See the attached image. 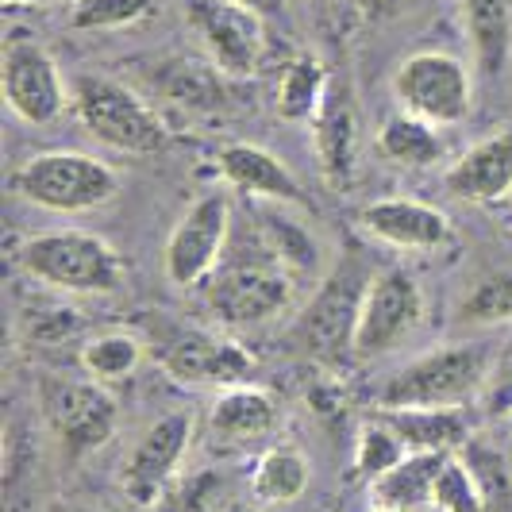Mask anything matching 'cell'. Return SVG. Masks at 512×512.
<instances>
[{"mask_svg": "<svg viewBox=\"0 0 512 512\" xmlns=\"http://www.w3.org/2000/svg\"><path fill=\"white\" fill-rule=\"evenodd\" d=\"M509 420H512V412H509Z\"/></svg>", "mask_w": 512, "mask_h": 512, "instance_id": "obj_39", "label": "cell"}, {"mask_svg": "<svg viewBox=\"0 0 512 512\" xmlns=\"http://www.w3.org/2000/svg\"><path fill=\"white\" fill-rule=\"evenodd\" d=\"M405 459H409V443L397 436V428L389 420L374 416L359 428V436H355V478L378 482Z\"/></svg>", "mask_w": 512, "mask_h": 512, "instance_id": "obj_26", "label": "cell"}, {"mask_svg": "<svg viewBox=\"0 0 512 512\" xmlns=\"http://www.w3.org/2000/svg\"><path fill=\"white\" fill-rule=\"evenodd\" d=\"M185 16L197 31V39L205 43L208 62L228 74L231 81H247L255 77L262 51H266V35L255 12L239 8L235 0H185Z\"/></svg>", "mask_w": 512, "mask_h": 512, "instance_id": "obj_10", "label": "cell"}, {"mask_svg": "<svg viewBox=\"0 0 512 512\" xmlns=\"http://www.w3.org/2000/svg\"><path fill=\"white\" fill-rule=\"evenodd\" d=\"M8 8H16V4H58V0H4Z\"/></svg>", "mask_w": 512, "mask_h": 512, "instance_id": "obj_36", "label": "cell"}, {"mask_svg": "<svg viewBox=\"0 0 512 512\" xmlns=\"http://www.w3.org/2000/svg\"><path fill=\"white\" fill-rule=\"evenodd\" d=\"M393 97L401 104V112H412L436 128H451V124H462L470 116L474 81L455 54L420 51L397 66Z\"/></svg>", "mask_w": 512, "mask_h": 512, "instance_id": "obj_6", "label": "cell"}, {"mask_svg": "<svg viewBox=\"0 0 512 512\" xmlns=\"http://www.w3.org/2000/svg\"><path fill=\"white\" fill-rule=\"evenodd\" d=\"M482 397H486L489 412H497V416H509L512 412V339L497 351L493 370H489V385Z\"/></svg>", "mask_w": 512, "mask_h": 512, "instance_id": "obj_33", "label": "cell"}, {"mask_svg": "<svg viewBox=\"0 0 512 512\" xmlns=\"http://www.w3.org/2000/svg\"><path fill=\"white\" fill-rule=\"evenodd\" d=\"M293 297V282L278 262L231 266L208 282V308L228 328H258L282 316Z\"/></svg>", "mask_w": 512, "mask_h": 512, "instance_id": "obj_12", "label": "cell"}, {"mask_svg": "<svg viewBox=\"0 0 512 512\" xmlns=\"http://www.w3.org/2000/svg\"><path fill=\"white\" fill-rule=\"evenodd\" d=\"M489 343H447L385 378L378 405L382 409H466L482 397L493 370Z\"/></svg>", "mask_w": 512, "mask_h": 512, "instance_id": "obj_1", "label": "cell"}, {"mask_svg": "<svg viewBox=\"0 0 512 512\" xmlns=\"http://www.w3.org/2000/svg\"><path fill=\"white\" fill-rule=\"evenodd\" d=\"M162 370H166L170 382L178 385H220V389H231V385H247L255 378L258 359L235 339L189 332L166 347Z\"/></svg>", "mask_w": 512, "mask_h": 512, "instance_id": "obj_14", "label": "cell"}, {"mask_svg": "<svg viewBox=\"0 0 512 512\" xmlns=\"http://www.w3.org/2000/svg\"><path fill=\"white\" fill-rule=\"evenodd\" d=\"M239 8H247V12H255L258 20H278L285 12V0H235Z\"/></svg>", "mask_w": 512, "mask_h": 512, "instance_id": "obj_35", "label": "cell"}, {"mask_svg": "<svg viewBox=\"0 0 512 512\" xmlns=\"http://www.w3.org/2000/svg\"><path fill=\"white\" fill-rule=\"evenodd\" d=\"M189 443H193V412H166L139 436L128 462L120 466V489L131 505L151 509L166 493Z\"/></svg>", "mask_w": 512, "mask_h": 512, "instance_id": "obj_13", "label": "cell"}, {"mask_svg": "<svg viewBox=\"0 0 512 512\" xmlns=\"http://www.w3.org/2000/svg\"><path fill=\"white\" fill-rule=\"evenodd\" d=\"M312 466L297 447H270L262 451L251 470V493L262 505H293L305 497Z\"/></svg>", "mask_w": 512, "mask_h": 512, "instance_id": "obj_25", "label": "cell"}, {"mask_svg": "<svg viewBox=\"0 0 512 512\" xmlns=\"http://www.w3.org/2000/svg\"><path fill=\"white\" fill-rule=\"evenodd\" d=\"M432 505L439 512H489V493L474 470V462H466L462 455H451L443 462Z\"/></svg>", "mask_w": 512, "mask_h": 512, "instance_id": "obj_30", "label": "cell"}, {"mask_svg": "<svg viewBox=\"0 0 512 512\" xmlns=\"http://www.w3.org/2000/svg\"><path fill=\"white\" fill-rule=\"evenodd\" d=\"M370 512H409V509H389V505H374Z\"/></svg>", "mask_w": 512, "mask_h": 512, "instance_id": "obj_37", "label": "cell"}, {"mask_svg": "<svg viewBox=\"0 0 512 512\" xmlns=\"http://www.w3.org/2000/svg\"><path fill=\"white\" fill-rule=\"evenodd\" d=\"M43 412L51 424L54 439L70 459H85L101 451L116 436L120 405L97 378H58L43 389Z\"/></svg>", "mask_w": 512, "mask_h": 512, "instance_id": "obj_7", "label": "cell"}, {"mask_svg": "<svg viewBox=\"0 0 512 512\" xmlns=\"http://www.w3.org/2000/svg\"><path fill=\"white\" fill-rule=\"evenodd\" d=\"M258 235L270 251V262H278L282 270H308V266L320 262L312 235L282 212H262L258 216Z\"/></svg>", "mask_w": 512, "mask_h": 512, "instance_id": "obj_28", "label": "cell"}, {"mask_svg": "<svg viewBox=\"0 0 512 512\" xmlns=\"http://www.w3.org/2000/svg\"><path fill=\"white\" fill-rule=\"evenodd\" d=\"M312 128V147L320 174L332 189H351L359 178V112L347 89H328V97L320 104Z\"/></svg>", "mask_w": 512, "mask_h": 512, "instance_id": "obj_16", "label": "cell"}, {"mask_svg": "<svg viewBox=\"0 0 512 512\" xmlns=\"http://www.w3.org/2000/svg\"><path fill=\"white\" fill-rule=\"evenodd\" d=\"M139 359H143V347H139V339L131 332L93 335V339L81 347V366H85V374L104 385L135 374Z\"/></svg>", "mask_w": 512, "mask_h": 512, "instance_id": "obj_27", "label": "cell"}, {"mask_svg": "<svg viewBox=\"0 0 512 512\" xmlns=\"http://www.w3.org/2000/svg\"><path fill=\"white\" fill-rule=\"evenodd\" d=\"M424 320V289L409 270L393 266L374 274L355 324V359H378L397 351Z\"/></svg>", "mask_w": 512, "mask_h": 512, "instance_id": "obj_8", "label": "cell"}, {"mask_svg": "<svg viewBox=\"0 0 512 512\" xmlns=\"http://www.w3.org/2000/svg\"><path fill=\"white\" fill-rule=\"evenodd\" d=\"M332 81H328V70L316 54H297L289 58L278 74V93H274V108L285 124H312L320 104L328 97Z\"/></svg>", "mask_w": 512, "mask_h": 512, "instance_id": "obj_24", "label": "cell"}, {"mask_svg": "<svg viewBox=\"0 0 512 512\" xmlns=\"http://www.w3.org/2000/svg\"><path fill=\"white\" fill-rule=\"evenodd\" d=\"M443 185L451 197L470 205H497L512 197V128L493 131L489 139L455 158L443 174Z\"/></svg>", "mask_w": 512, "mask_h": 512, "instance_id": "obj_17", "label": "cell"}, {"mask_svg": "<svg viewBox=\"0 0 512 512\" xmlns=\"http://www.w3.org/2000/svg\"><path fill=\"white\" fill-rule=\"evenodd\" d=\"M359 4L370 20H389V16H401L405 8H412L416 0H359Z\"/></svg>", "mask_w": 512, "mask_h": 512, "instance_id": "obj_34", "label": "cell"}, {"mask_svg": "<svg viewBox=\"0 0 512 512\" xmlns=\"http://www.w3.org/2000/svg\"><path fill=\"white\" fill-rule=\"evenodd\" d=\"M374 147L385 162L393 166H405V170H424V166H436L439 158L447 154V143L439 135L436 124L412 116V112H397L389 116L382 128H378V139Z\"/></svg>", "mask_w": 512, "mask_h": 512, "instance_id": "obj_23", "label": "cell"}, {"mask_svg": "<svg viewBox=\"0 0 512 512\" xmlns=\"http://www.w3.org/2000/svg\"><path fill=\"white\" fill-rule=\"evenodd\" d=\"M12 193L47 212H93L120 193V174L93 154L43 151L12 174Z\"/></svg>", "mask_w": 512, "mask_h": 512, "instance_id": "obj_4", "label": "cell"}, {"mask_svg": "<svg viewBox=\"0 0 512 512\" xmlns=\"http://www.w3.org/2000/svg\"><path fill=\"white\" fill-rule=\"evenodd\" d=\"M220 74L216 66H193V62H174L166 74H162V89L174 97V101L189 104V108H201V104H220Z\"/></svg>", "mask_w": 512, "mask_h": 512, "instance_id": "obj_32", "label": "cell"}, {"mask_svg": "<svg viewBox=\"0 0 512 512\" xmlns=\"http://www.w3.org/2000/svg\"><path fill=\"white\" fill-rule=\"evenodd\" d=\"M447 459H451V451H409V459L401 462V466H393L385 478L370 482V501L409 512L432 505L436 478Z\"/></svg>", "mask_w": 512, "mask_h": 512, "instance_id": "obj_22", "label": "cell"}, {"mask_svg": "<svg viewBox=\"0 0 512 512\" xmlns=\"http://www.w3.org/2000/svg\"><path fill=\"white\" fill-rule=\"evenodd\" d=\"M154 8V0H74L70 24L77 31H116L139 24Z\"/></svg>", "mask_w": 512, "mask_h": 512, "instance_id": "obj_31", "label": "cell"}, {"mask_svg": "<svg viewBox=\"0 0 512 512\" xmlns=\"http://www.w3.org/2000/svg\"><path fill=\"white\" fill-rule=\"evenodd\" d=\"M359 228L374 243H385L393 251H416V255L439 251V247H447L455 239V228H451L447 212H439L428 201H416V197L370 201L359 212Z\"/></svg>", "mask_w": 512, "mask_h": 512, "instance_id": "obj_15", "label": "cell"}, {"mask_svg": "<svg viewBox=\"0 0 512 512\" xmlns=\"http://www.w3.org/2000/svg\"><path fill=\"white\" fill-rule=\"evenodd\" d=\"M81 128L97 143L124 154H158L170 143L166 120L124 81L104 74H81L70 89Z\"/></svg>", "mask_w": 512, "mask_h": 512, "instance_id": "obj_3", "label": "cell"}, {"mask_svg": "<svg viewBox=\"0 0 512 512\" xmlns=\"http://www.w3.org/2000/svg\"><path fill=\"white\" fill-rule=\"evenodd\" d=\"M0 89L8 108L31 128L54 124L70 104L58 62L31 31H8L0 47Z\"/></svg>", "mask_w": 512, "mask_h": 512, "instance_id": "obj_5", "label": "cell"}, {"mask_svg": "<svg viewBox=\"0 0 512 512\" xmlns=\"http://www.w3.org/2000/svg\"><path fill=\"white\" fill-rule=\"evenodd\" d=\"M459 324L466 328H501L512 324V274H486L466 289L459 305Z\"/></svg>", "mask_w": 512, "mask_h": 512, "instance_id": "obj_29", "label": "cell"}, {"mask_svg": "<svg viewBox=\"0 0 512 512\" xmlns=\"http://www.w3.org/2000/svg\"><path fill=\"white\" fill-rule=\"evenodd\" d=\"M16 262L27 278L43 282L54 293L101 297V293H116L124 282V258L116 255L108 239L85 228L39 231L20 243Z\"/></svg>", "mask_w": 512, "mask_h": 512, "instance_id": "obj_2", "label": "cell"}, {"mask_svg": "<svg viewBox=\"0 0 512 512\" xmlns=\"http://www.w3.org/2000/svg\"><path fill=\"white\" fill-rule=\"evenodd\" d=\"M478 70L497 77L512 58V0H459Z\"/></svg>", "mask_w": 512, "mask_h": 512, "instance_id": "obj_21", "label": "cell"}, {"mask_svg": "<svg viewBox=\"0 0 512 512\" xmlns=\"http://www.w3.org/2000/svg\"><path fill=\"white\" fill-rule=\"evenodd\" d=\"M231 231V201L224 193H205L197 197L189 212L181 216L170 239H166V251H162V270L166 278L189 289V285H201L216 274V262L224 255V243H228Z\"/></svg>", "mask_w": 512, "mask_h": 512, "instance_id": "obj_9", "label": "cell"}, {"mask_svg": "<svg viewBox=\"0 0 512 512\" xmlns=\"http://www.w3.org/2000/svg\"><path fill=\"white\" fill-rule=\"evenodd\" d=\"M216 170H220L224 185H231L239 197L274 201V205H301L305 201V189L293 178V170L282 158H274L255 143H228L216 154Z\"/></svg>", "mask_w": 512, "mask_h": 512, "instance_id": "obj_18", "label": "cell"}, {"mask_svg": "<svg viewBox=\"0 0 512 512\" xmlns=\"http://www.w3.org/2000/svg\"><path fill=\"white\" fill-rule=\"evenodd\" d=\"M378 416L397 428V436L409 443V451L459 455L474 432L466 409H378Z\"/></svg>", "mask_w": 512, "mask_h": 512, "instance_id": "obj_20", "label": "cell"}, {"mask_svg": "<svg viewBox=\"0 0 512 512\" xmlns=\"http://www.w3.org/2000/svg\"><path fill=\"white\" fill-rule=\"evenodd\" d=\"M208 424H212V436L228 439V443H251V439L274 432L278 401L262 385H231L212 401Z\"/></svg>", "mask_w": 512, "mask_h": 512, "instance_id": "obj_19", "label": "cell"}, {"mask_svg": "<svg viewBox=\"0 0 512 512\" xmlns=\"http://www.w3.org/2000/svg\"><path fill=\"white\" fill-rule=\"evenodd\" d=\"M366 285L370 278L362 274L355 255H347L343 266L328 274V282L316 289L297 328L308 351H316L320 359H339V351H355V324H359Z\"/></svg>", "mask_w": 512, "mask_h": 512, "instance_id": "obj_11", "label": "cell"}, {"mask_svg": "<svg viewBox=\"0 0 512 512\" xmlns=\"http://www.w3.org/2000/svg\"><path fill=\"white\" fill-rule=\"evenodd\" d=\"M74 512H101V509H74Z\"/></svg>", "mask_w": 512, "mask_h": 512, "instance_id": "obj_38", "label": "cell"}]
</instances>
